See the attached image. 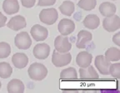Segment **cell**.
Masks as SVG:
<instances>
[{"instance_id": "7c38bea8", "label": "cell", "mask_w": 120, "mask_h": 93, "mask_svg": "<svg viewBox=\"0 0 120 93\" xmlns=\"http://www.w3.org/2000/svg\"><path fill=\"white\" fill-rule=\"evenodd\" d=\"M27 25L26 19L24 17L21 15H17L13 18H10L8 22L7 23V27L13 31H19V30L24 28Z\"/></svg>"}, {"instance_id": "44dd1931", "label": "cell", "mask_w": 120, "mask_h": 93, "mask_svg": "<svg viewBox=\"0 0 120 93\" xmlns=\"http://www.w3.org/2000/svg\"><path fill=\"white\" fill-rule=\"evenodd\" d=\"M104 57L110 61H118L120 60V50L118 47H110L105 52Z\"/></svg>"}, {"instance_id": "8fae6325", "label": "cell", "mask_w": 120, "mask_h": 93, "mask_svg": "<svg viewBox=\"0 0 120 93\" xmlns=\"http://www.w3.org/2000/svg\"><path fill=\"white\" fill-rule=\"evenodd\" d=\"M93 35L92 33L86 30H81L78 33L77 36V43L76 46L78 48L83 49L87 46V45L92 41Z\"/></svg>"}, {"instance_id": "ba28073f", "label": "cell", "mask_w": 120, "mask_h": 93, "mask_svg": "<svg viewBox=\"0 0 120 93\" xmlns=\"http://www.w3.org/2000/svg\"><path fill=\"white\" fill-rule=\"evenodd\" d=\"M94 64L100 74L109 75V67L111 65V61H109L103 55H98L95 57Z\"/></svg>"}, {"instance_id": "484cf974", "label": "cell", "mask_w": 120, "mask_h": 93, "mask_svg": "<svg viewBox=\"0 0 120 93\" xmlns=\"http://www.w3.org/2000/svg\"><path fill=\"white\" fill-rule=\"evenodd\" d=\"M109 74L115 78H120V63H113L111 64L109 67Z\"/></svg>"}, {"instance_id": "52a82bcc", "label": "cell", "mask_w": 120, "mask_h": 93, "mask_svg": "<svg viewBox=\"0 0 120 93\" xmlns=\"http://www.w3.org/2000/svg\"><path fill=\"white\" fill-rule=\"evenodd\" d=\"M30 33L35 41L40 42L47 39L49 36V31L45 27L41 26L39 24H35L31 28Z\"/></svg>"}, {"instance_id": "4fadbf2b", "label": "cell", "mask_w": 120, "mask_h": 93, "mask_svg": "<svg viewBox=\"0 0 120 93\" xmlns=\"http://www.w3.org/2000/svg\"><path fill=\"white\" fill-rule=\"evenodd\" d=\"M79 76L82 80H94V79H98L99 77V75L95 68L91 65L87 67H80Z\"/></svg>"}, {"instance_id": "277c9868", "label": "cell", "mask_w": 120, "mask_h": 93, "mask_svg": "<svg viewBox=\"0 0 120 93\" xmlns=\"http://www.w3.org/2000/svg\"><path fill=\"white\" fill-rule=\"evenodd\" d=\"M14 43L19 49L27 50L32 45V39L27 32H22L16 35L14 38Z\"/></svg>"}, {"instance_id": "1f68e13d", "label": "cell", "mask_w": 120, "mask_h": 93, "mask_svg": "<svg viewBox=\"0 0 120 93\" xmlns=\"http://www.w3.org/2000/svg\"><path fill=\"white\" fill-rule=\"evenodd\" d=\"M112 1H115V0H112Z\"/></svg>"}, {"instance_id": "2e32d148", "label": "cell", "mask_w": 120, "mask_h": 93, "mask_svg": "<svg viewBox=\"0 0 120 93\" xmlns=\"http://www.w3.org/2000/svg\"><path fill=\"white\" fill-rule=\"evenodd\" d=\"M3 9L8 15H12L19 13V1L18 0H4V3H3Z\"/></svg>"}, {"instance_id": "30bf717a", "label": "cell", "mask_w": 120, "mask_h": 93, "mask_svg": "<svg viewBox=\"0 0 120 93\" xmlns=\"http://www.w3.org/2000/svg\"><path fill=\"white\" fill-rule=\"evenodd\" d=\"M34 56L37 59L39 60H44L48 58L50 53V46L47 43H39L37 44L34 46V50H33Z\"/></svg>"}, {"instance_id": "7a4b0ae2", "label": "cell", "mask_w": 120, "mask_h": 93, "mask_svg": "<svg viewBox=\"0 0 120 93\" xmlns=\"http://www.w3.org/2000/svg\"><path fill=\"white\" fill-rule=\"evenodd\" d=\"M72 55L68 52L61 53L57 52L56 50L53 51L52 55V63L56 67H62L67 66L71 62Z\"/></svg>"}, {"instance_id": "ac0fdd59", "label": "cell", "mask_w": 120, "mask_h": 93, "mask_svg": "<svg viewBox=\"0 0 120 93\" xmlns=\"http://www.w3.org/2000/svg\"><path fill=\"white\" fill-rule=\"evenodd\" d=\"M24 84L19 79H13L8 83L7 90L9 93H22L24 91Z\"/></svg>"}, {"instance_id": "cb8c5ba5", "label": "cell", "mask_w": 120, "mask_h": 93, "mask_svg": "<svg viewBox=\"0 0 120 93\" xmlns=\"http://www.w3.org/2000/svg\"><path fill=\"white\" fill-rule=\"evenodd\" d=\"M96 5H97V0H79L78 3V6L86 11H91L94 9Z\"/></svg>"}, {"instance_id": "f546056e", "label": "cell", "mask_w": 120, "mask_h": 93, "mask_svg": "<svg viewBox=\"0 0 120 93\" xmlns=\"http://www.w3.org/2000/svg\"><path fill=\"white\" fill-rule=\"evenodd\" d=\"M112 42L117 45V46H120V33L117 32L113 37H112Z\"/></svg>"}, {"instance_id": "5bb4252c", "label": "cell", "mask_w": 120, "mask_h": 93, "mask_svg": "<svg viewBox=\"0 0 120 93\" xmlns=\"http://www.w3.org/2000/svg\"><path fill=\"white\" fill-rule=\"evenodd\" d=\"M12 62L13 66L18 69H22L26 67L28 63V57L25 53L17 52L12 57Z\"/></svg>"}, {"instance_id": "603a6c76", "label": "cell", "mask_w": 120, "mask_h": 93, "mask_svg": "<svg viewBox=\"0 0 120 93\" xmlns=\"http://www.w3.org/2000/svg\"><path fill=\"white\" fill-rule=\"evenodd\" d=\"M61 79H68V80H73L78 78V73L74 67H68L61 72L60 74Z\"/></svg>"}, {"instance_id": "f1b7e54d", "label": "cell", "mask_w": 120, "mask_h": 93, "mask_svg": "<svg viewBox=\"0 0 120 93\" xmlns=\"http://www.w3.org/2000/svg\"><path fill=\"white\" fill-rule=\"evenodd\" d=\"M6 22H7V18L0 12V28L5 26Z\"/></svg>"}, {"instance_id": "9a60e30c", "label": "cell", "mask_w": 120, "mask_h": 93, "mask_svg": "<svg viewBox=\"0 0 120 93\" xmlns=\"http://www.w3.org/2000/svg\"><path fill=\"white\" fill-rule=\"evenodd\" d=\"M93 55L88 52H81L76 57V63L79 67H87L91 65Z\"/></svg>"}, {"instance_id": "d6986e66", "label": "cell", "mask_w": 120, "mask_h": 93, "mask_svg": "<svg viewBox=\"0 0 120 93\" xmlns=\"http://www.w3.org/2000/svg\"><path fill=\"white\" fill-rule=\"evenodd\" d=\"M83 26L88 29H96L100 25V19L95 14H88L82 22Z\"/></svg>"}, {"instance_id": "d4e9b609", "label": "cell", "mask_w": 120, "mask_h": 93, "mask_svg": "<svg viewBox=\"0 0 120 93\" xmlns=\"http://www.w3.org/2000/svg\"><path fill=\"white\" fill-rule=\"evenodd\" d=\"M11 53V46L6 42L0 43V58L4 59L7 58Z\"/></svg>"}, {"instance_id": "e0dca14e", "label": "cell", "mask_w": 120, "mask_h": 93, "mask_svg": "<svg viewBox=\"0 0 120 93\" xmlns=\"http://www.w3.org/2000/svg\"><path fill=\"white\" fill-rule=\"evenodd\" d=\"M100 13L105 18L111 17L112 15H114L117 11L116 6L110 2H103L100 4L99 7H98Z\"/></svg>"}, {"instance_id": "9c48e42d", "label": "cell", "mask_w": 120, "mask_h": 93, "mask_svg": "<svg viewBox=\"0 0 120 93\" xmlns=\"http://www.w3.org/2000/svg\"><path fill=\"white\" fill-rule=\"evenodd\" d=\"M58 30L63 36H68L73 32L75 30V23L73 20L63 18L60 20L58 25Z\"/></svg>"}, {"instance_id": "6da1fadb", "label": "cell", "mask_w": 120, "mask_h": 93, "mask_svg": "<svg viewBox=\"0 0 120 93\" xmlns=\"http://www.w3.org/2000/svg\"><path fill=\"white\" fill-rule=\"evenodd\" d=\"M29 77L34 81H42L47 76L48 69L43 64L34 62L31 64L28 70Z\"/></svg>"}, {"instance_id": "4316f807", "label": "cell", "mask_w": 120, "mask_h": 93, "mask_svg": "<svg viewBox=\"0 0 120 93\" xmlns=\"http://www.w3.org/2000/svg\"><path fill=\"white\" fill-rule=\"evenodd\" d=\"M57 0H38V6L45 7V6H52L56 4Z\"/></svg>"}, {"instance_id": "5b68a950", "label": "cell", "mask_w": 120, "mask_h": 93, "mask_svg": "<svg viewBox=\"0 0 120 93\" xmlns=\"http://www.w3.org/2000/svg\"><path fill=\"white\" fill-rule=\"evenodd\" d=\"M103 27L107 32H113L120 28V18L118 15L105 18L103 21Z\"/></svg>"}, {"instance_id": "83f0119b", "label": "cell", "mask_w": 120, "mask_h": 93, "mask_svg": "<svg viewBox=\"0 0 120 93\" xmlns=\"http://www.w3.org/2000/svg\"><path fill=\"white\" fill-rule=\"evenodd\" d=\"M36 0H21V3H22V5L24 7L27 8H30V7H33L35 5Z\"/></svg>"}, {"instance_id": "3957f363", "label": "cell", "mask_w": 120, "mask_h": 93, "mask_svg": "<svg viewBox=\"0 0 120 93\" xmlns=\"http://www.w3.org/2000/svg\"><path fill=\"white\" fill-rule=\"evenodd\" d=\"M58 14L55 8L43 9L39 13V19L42 22L47 25H52L58 20Z\"/></svg>"}, {"instance_id": "ffe728a7", "label": "cell", "mask_w": 120, "mask_h": 93, "mask_svg": "<svg viewBox=\"0 0 120 93\" xmlns=\"http://www.w3.org/2000/svg\"><path fill=\"white\" fill-rule=\"evenodd\" d=\"M58 8L60 10V13H62V14L66 15L68 17H70L74 13L75 6L72 1H69V0L67 1L66 0V1L63 2V4H61V6H59Z\"/></svg>"}, {"instance_id": "7402d4cb", "label": "cell", "mask_w": 120, "mask_h": 93, "mask_svg": "<svg viewBox=\"0 0 120 93\" xmlns=\"http://www.w3.org/2000/svg\"><path fill=\"white\" fill-rule=\"evenodd\" d=\"M13 73V68L9 63L3 61L0 62V77L3 79H7L10 77Z\"/></svg>"}, {"instance_id": "4dcf8cb0", "label": "cell", "mask_w": 120, "mask_h": 93, "mask_svg": "<svg viewBox=\"0 0 120 93\" xmlns=\"http://www.w3.org/2000/svg\"><path fill=\"white\" fill-rule=\"evenodd\" d=\"M1 87H2V83H1V82H0V89H1Z\"/></svg>"}, {"instance_id": "8992f818", "label": "cell", "mask_w": 120, "mask_h": 93, "mask_svg": "<svg viewBox=\"0 0 120 93\" xmlns=\"http://www.w3.org/2000/svg\"><path fill=\"white\" fill-rule=\"evenodd\" d=\"M55 50L61 53L69 52L72 48V44L68 41L67 36H58L54 40Z\"/></svg>"}]
</instances>
